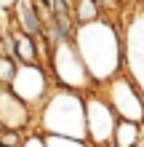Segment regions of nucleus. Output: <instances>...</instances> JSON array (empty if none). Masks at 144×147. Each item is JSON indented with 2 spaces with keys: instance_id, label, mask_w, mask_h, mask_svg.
<instances>
[{
  "instance_id": "9d476101",
  "label": "nucleus",
  "mask_w": 144,
  "mask_h": 147,
  "mask_svg": "<svg viewBox=\"0 0 144 147\" xmlns=\"http://www.w3.org/2000/svg\"><path fill=\"white\" fill-rule=\"evenodd\" d=\"M13 56L21 64H40V51H38V38L13 27Z\"/></svg>"
},
{
  "instance_id": "9b49d317",
  "label": "nucleus",
  "mask_w": 144,
  "mask_h": 147,
  "mask_svg": "<svg viewBox=\"0 0 144 147\" xmlns=\"http://www.w3.org/2000/svg\"><path fill=\"white\" fill-rule=\"evenodd\" d=\"M141 136H144V123L117 118V126H115V134H112V147H136V144H144Z\"/></svg>"
},
{
  "instance_id": "ddd939ff",
  "label": "nucleus",
  "mask_w": 144,
  "mask_h": 147,
  "mask_svg": "<svg viewBox=\"0 0 144 147\" xmlns=\"http://www.w3.org/2000/svg\"><path fill=\"white\" fill-rule=\"evenodd\" d=\"M16 70H19L16 56L3 54V51H0V86H11V80L16 78Z\"/></svg>"
},
{
  "instance_id": "f3484780",
  "label": "nucleus",
  "mask_w": 144,
  "mask_h": 147,
  "mask_svg": "<svg viewBox=\"0 0 144 147\" xmlns=\"http://www.w3.org/2000/svg\"><path fill=\"white\" fill-rule=\"evenodd\" d=\"M139 3H144V0H139Z\"/></svg>"
},
{
  "instance_id": "6e6552de",
  "label": "nucleus",
  "mask_w": 144,
  "mask_h": 147,
  "mask_svg": "<svg viewBox=\"0 0 144 147\" xmlns=\"http://www.w3.org/2000/svg\"><path fill=\"white\" fill-rule=\"evenodd\" d=\"M27 102H24L19 94H13L11 86H0V131L3 128H16V131H24L35 123V115Z\"/></svg>"
},
{
  "instance_id": "4468645a",
  "label": "nucleus",
  "mask_w": 144,
  "mask_h": 147,
  "mask_svg": "<svg viewBox=\"0 0 144 147\" xmlns=\"http://www.w3.org/2000/svg\"><path fill=\"white\" fill-rule=\"evenodd\" d=\"M0 144H24V131L3 128V131H0Z\"/></svg>"
},
{
  "instance_id": "f03ea898",
  "label": "nucleus",
  "mask_w": 144,
  "mask_h": 147,
  "mask_svg": "<svg viewBox=\"0 0 144 147\" xmlns=\"http://www.w3.org/2000/svg\"><path fill=\"white\" fill-rule=\"evenodd\" d=\"M43 134H67L75 139H83L88 144V131H86V96L83 91L62 88L48 94V99L40 105V115L35 118Z\"/></svg>"
},
{
  "instance_id": "0eeeda50",
  "label": "nucleus",
  "mask_w": 144,
  "mask_h": 147,
  "mask_svg": "<svg viewBox=\"0 0 144 147\" xmlns=\"http://www.w3.org/2000/svg\"><path fill=\"white\" fill-rule=\"evenodd\" d=\"M123 56L125 70L144 91V11L136 13L128 24V32L123 38Z\"/></svg>"
},
{
  "instance_id": "f8f14e48",
  "label": "nucleus",
  "mask_w": 144,
  "mask_h": 147,
  "mask_svg": "<svg viewBox=\"0 0 144 147\" xmlns=\"http://www.w3.org/2000/svg\"><path fill=\"white\" fill-rule=\"evenodd\" d=\"M104 16V8L99 5V0H72V19L75 24H88Z\"/></svg>"
},
{
  "instance_id": "1a4fd4ad",
  "label": "nucleus",
  "mask_w": 144,
  "mask_h": 147,
  "mask_svg": "<svg viewBox=\"0 0 144 147\" xmlns=\"http://www.w3.org/2000/svg\"><path fill=\"white\" fill-rule=\"evenodd\" d=\"M13 24L29 35H43V22L38 16V8L32 0H16L13 3Z\"/></svg>"
},
{
  "instance_id": "7ed1b4c3",
  "label": "nucleus",
  "mask_w": 144,
  "mask_h": 147,
  "mask_svg": "<svg viewBox=\"0 0 144 147\" xmlns=\"http://www.w3.org/2000/svg\"><path fill=\"white\" fill-rule=\"evenodd\" d=\"M48 72L54 78V83L62 86V88H72V91H83V94L96 88V80L91 78L75 40H62V43L51 46Z\"/></svg>"
},
{
  "instance_id": "20e7f679",
  "label": "nucleus",
  "mask_w": 144,
  "mask_h": 147,
  "mask_svg": "<svg viewBox=\"0 0 144 147\" xmlns=\"http://www.w3.org/2000/svg\"><path fill=\"white\" fill-rule=\"evenodd\" d=\"M86 96V131H88V144L96 147H112V134L117 126V112L112 110L104 91L91 88L83 94Z\"/></svg>"
},
{
  "instance_id": "2eb2a0df",
  "label": "nucleus",
  "mask_w": 144,
  "mask_h": 147,
  "mask_svg": "<svg viewBox=\"0 0 144 147\" xmlns=\"http://www.w3.org/2000/svg\"><path fill=\"white\" fill-rule=\"evenodd\" d=\"M99 5L104 8V13H107V11H117V8H123L120 0H99Z\"/></svg>"
},
{
  "instance_id": "39448f33",
  "label": "nucleus",
  "mask_w": 144,
  "mask_h": 147,
  "mask_svg": "<svg viewBox=\"0 0 144 147\" xmlns=\"http://www.w3.org/2000/svg\"><path fill=\"white\" fill-rule=\"evenodd\" d=\"M99 88L109 99V105L117 112V118L144 123V91L139 88V83L128 72H117L107 83H101Z\"/></svg>"
},
{
  "instance_id": "423d86ee",
  "label": "nucleus",
  "mask_w": 144,
  "mask_h": 147,
  "mask_svg": "<svg viewBox=\"0 0 144 147\" xmlns=\"http://www.w3.org/2000/svg\"><path fill=\"white\" fill-rule=\"evenodd\" d=\"M51 80L54 78H51L48 67H43V64H21L19 62V70H16V78L11 80V88L32 110H38L51 94Z\"/></svg>"
},
{
  "instance_id": "f257e3e1",
  "label": "nucleus",
  "mask_w": 144,
  "mask_h": 147,
  "mask_svg": "<svg viewBox=\"0 0 144 147\" xmlns=\"http://www.w3.org/2000/svg\"><path fill=\"white\" fill-rule=\"evenodd\" d=\"M72 40L78 46L91 78L96 80V86L107 83L117 72H123V67H125L123 35H120V27L112 24V19L99 16L88 24H78Z\"/></svg>"
},
{
  "instance_id": "dca6fc26",
  "label": "nucleus",
  "mask_w": 144,
  "mask_h": 147,
  "mask_svg": "<svg viewBox=\"0 0 144 147\" xmlns=\"http://www.w3.org/2000/svg\"><path fill=\"white\" fill-rule=\"evenodd\" d=\"M133 3H139V0H120V5L125 8V5H133Z\"/></svg>"
}]
</instances>
